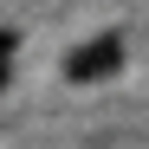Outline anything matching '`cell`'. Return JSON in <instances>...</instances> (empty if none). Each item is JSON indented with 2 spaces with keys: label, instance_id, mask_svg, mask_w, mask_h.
Instances as JSON below:
<instances>
[{
  "label": "cell",
  "instance_id": "obj_1",
  "mask_svg": "<svg viewBox=\"0 0 149 149\" xmlns=\"http://www.w3.org/2000/svg\"><path fill=\"white\" fill-rule=\"evenodd\" d=\"M117 71H123V33H97V39H84V45L65 52V78L71 84H104Z\"/></svg>",
  "mask_w": 149,
  "mask_h": 149
},
{
  "label": "cell",
  "instance_id": "obj_2",
  "mask_svg": "<svg viewBox=\"0 0 149 149\" xmlns=\"http://www.w3.org/2000/svg\"><path fill=\"white\" fill-rule=\"evenodd\" d=\"M13 52H19V33L0 26V71H13Z\"/></svg>",
  "mask_w": 149,
  "mask_h": 149
},
{
  "label": "cell",
  "instance_id": "obj_3",
  "mask_svg": "<svg viewBox=\"0 0 149 149\" xmlns=\"http://www.w3.org/2000/svg\"><path fill=\"white\" fill-rule=\"evenodd\" d=\"M7 84H13V71H0V91H7Z\"/></svg>",
  "mask_w": 149,
  "mask_h": 149
}]
</instances>
